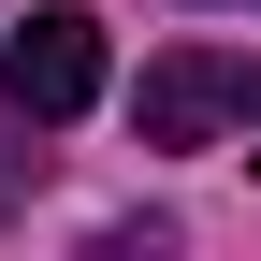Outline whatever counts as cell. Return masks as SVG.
Instances as JSON below:
<instances>
[{"mask_svg": "<svg viewBox=\"0 0 261 261\" xmlns=\"http://www.w3.org/2000/svg\"><path fill=\"white\" fill-rule=\"evenodd\" d=\"M247 116H261V73L218 58V44L145 58V87H130V130H145V145H218V130H247Z\"/></svg>", "mask_w": 261, "mask_h": 261, "instance_id": "7a4b0ae2", "label": "cell"}, {"mask_svg": "<svg viewBox=\"0 0 261 261\" xmlns=\"http://www.w3.org/2000/svg\"><path fill=\"white\" fill-rule=\"evenodd\" d=\"M102 102V15H73V0H44V15L0 44V116L15 130H58Z\"/></svg>", "mask_w": 261, "mask_h": 261, "instance_id": "6da1fadb", "label": "cell"}, {"mask_svg": "<svg viewBox=\"0 0 261 261\" xmlns=\"http://www.w3.org/2000/svg\"><path fill=\"white\" fill-rule=\"evenodd\" d=\"M247 160H261V116H247Z\"/></svg>", "mask_w": 261, "mask_h": 261, "instance_id": "3957f363", "label": "cell"}]
</instances>
